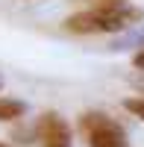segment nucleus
Returning a JSON list of instances; mask_svg holds the SVG:
<instances>
[{
    "label": "nucleus",
    "instance_id": "1",
    "mask_svg": "<svg viewBox=\"0 0 144 147\" xmlns=\"http://www.w3.org/2000/svg\"><path fill=\"white\" fill-rule=\"evenodd\" d=\"M141 21V9L135 6H127L121 0L115 3H100L94 9L85 12H77L65 21V30L68 32H77V35H97V32H121L124 27Z\"/></svg>",
    "mask_w": 144,
    "mask_h": 147
},
{
    "label": "nucleus",
    "instance_id": "4",
    "mask_svg": "<svg viewBox=\"0 0 144 147\" xmlns=\"http://www.w3.org/2000/svg\"><path fill=\"white\" fill-rule=\"evenodd\" d=\"M27 106L21 100H12V97H0V121H18L24 118Z\"/></svg>",
    "mask_w": 144,
    "mask_h": 147
},
{
    "label": "nucleus",
    "instance_id": "3",
    "mask_svg": "<svg viewBox=\"0 0 144 147\" xmlns=\"http://www.w3.org/2000/svg\"><path fill=\"white\" fill-rule=\"evenodd\" d=\"M35 138L41 141V147H71V127L62 115L44 112L35 121Z\"/></svg>",
    "mask_w": 144,
    "mask_h": 147
},
{
    "label": "nucleus",
    "instance_id": "6",
    "mask_svg": "<svg viewBox=\"0 0 144 147\" xmlns=\"http://www.w3.org/2000/svg\"><path fill=\"white\" fill-rule=\"evenodd\" d=\"M133 62H135V68H141V71H144V50H141V53H135Z\"/></svg>",
    "mask_w": 144,
    "mask_h": 147
},
{
    "label": "nucleus",
    "instance_id": "2",
    "mask_svg": "<svg viewBox=\"0 0 144 147\" xmlns=\"http://www.w3.org/2000/svg\"><path fill=\"white\" fill-rule=\"evenodd\" d=\"M79 132L85 136L88 147H127L124 129L103 112H85L79 118Z\"/></svg>",
    "mask_w": 144,
    "mask_h": 147
},
{
    "label": "nucleus",
    "instance_id": "8",
    "mask_svg": "<svg viewBox=\"0 0 144 147\" xmlns=\"http://www.w3.org/2000/svg\"><path fill=\"white\" fill-rule=\"evenodd\" d=\"M0 147H9V144H0Z\"/></svg>",
    "mask_w": 144,
    "mask_h": 147
},
{
    "label": "nucleus",
    "instance_id": "5",
    "mask_svg": "<svg viewBox=\"0 0 144 147\" xmlns=\"http://www.w3.org/2000/svg\"><path fill=\"white\" fill-rule=\"evenodd\" d=\"M124 109H127V112H133L138 121H144V100H138V97H129V100H124Z\"/></svg>",
    "mask_w": 144,
    "mask_h": 147
},
{
    "label": "nucleus",
    "instance_id": "7",
    "mask_svg": "<svg viewBox=\"0 0 144 147\" xmlns=\"http://www.w3.org/2000/svg\"><path fill=\"white\" fill-rule=\"evenodd\" d=\"M94 3H97V6H100V3H115V0H94Z\"/></svg>",
    "mask_w": 144,
    "mask_h": 147
}]
</instances>
